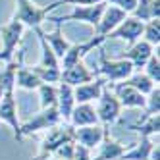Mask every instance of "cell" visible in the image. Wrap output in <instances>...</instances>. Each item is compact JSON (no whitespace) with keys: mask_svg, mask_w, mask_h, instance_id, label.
Here are the masks:
<instances>
[{"mask_svg":"<svg viewBox=\"0 0 160 160\" xmlns=\"http://www.w3.org/2000/svg\"><path fill=\"white\" fill-rule=\"evenodd\" d=\"M60 6V2H52L48 6H37L33 0H16V12L14 19H18L19 23H23V27L37 29L42 25V21L48 18L52 10Z\"/></svg>","mask_w":160,"mask_h":160,"instance_id":"6da1fadb","label":"cell"},{"mask_svg":"<svg viewBox=\"0 0 160 160\" xmlns=\"http://www.w3.org/2000/svg\"><path fill=\"white\" fill-rule=\"evenodd\" d=\"M75 128L70 123H58V125H54V128L48 129L47 137H44V141L41 145V151L37 154L35 160H48L54 152H56V148H60L62 145L66 143H70V141H75Z\"/></svg>","mask_w":160,"mask_h":160,"instance_id":"7a4b0ae2","label":"cell"},{"mask_svg":"<svg viewBox=\"0 0 160 160\" xmlns=\"http://www.w3.org/2000/svg\"><path fill=\"white\" fill-rule=\"evenodd\" d=\"M23 23H19L18 19H10L4 27H0V41H2V47H0V62L8 64L14 60L16 50L19 47L21 39H23Z\"/></svg>","mask_w":160,"mask_h":160,"instance_id":"3957f363","label":"cell"},{"mask_svg":"<svg viewBox=\"0 0 160 160\" xmlns=\"http://www.w3.org/2000/svg\"><path fill=\"white\" fill-rule=\"evenodd\" d=\"M102 75L106 79V83H118V81H125L129 79L135 70H133V64L129 60H123V58H108V56L100 50V68L97 75Z\"/></svg>","mask_w":160,"mask_h":160,"instance_id":"277c9868","label":"cell"},{"mask_svg":"<svg viewBox=\"0 0 160 160\" xmlns=\"http://www.w3.org/2000/svg\"><path fill=\"white\" fill-rule=\"evenodd\" d=\"M98 104H97V116H98V123H102V128H108L114 122H118V118L122 116V104L116 98V95L104 85L102 93L98 97Z\"/></svg>","mask_w":160,"mask_h":160,"instance_id":"5b68a950","label":"cell"},{"mask_svg":"<svg viewBox=\"0 0 160 160\" xmlns=\"http://www.w3.org/2000/svg\"><path fill=\"white\" fill-rule=\"evenodd\" d=\"M62 123L60 118V112L56 106H48V108H42L39 114L33 116V120L21 123V137H27V135H35L42 129H50L54 125Z\"/></svg>","mask_w":160,"mask_h":160,"instance_id":"8992f818","label":"cell"},{"mask_svg":"<svg viewBox=\"0 0 160 160\" xmlns=\"http://www.w3.org/2000/svg\"><path fill=\"white\" fill-rule=\"evenodd\" d=\"M0 122H4L6 125L12 128L18 143L23 139V137H21V123H19V118H18V100H16L14 89L4 91V97L0 100Z\"/></svg>","mask_w":160,"mask_h":160,"instance_id":"52a82bcc","label":"cell"},{"mask_svg":"<svg viewBox=\"0 0 160 160\" xmlns=\"http://www.w3.org/2000/svg\"><path fill=\"white\" fill-rule=\"evenodd\" d=\"M104 42H106V37H98V35H95V37H91V39L85 41V42L72 44V47L68 48V52L62 56V60H60V70H66V68H72L73 64L81 62L91 50L100 48Z\"/></svg>","mask_w":160,"mask_h":160,"instance_id":"ba28073f","label":"cell"},{"mask_svg":"<svg viewBox=\"0 0 160 160\" xmlns=\"http://www.w3.org/2000/svg\"><path fill=\"white\" fill-rule=\"evenodd\" d=\"M106 2H100V4H95V6H73V12L68 14L64 18H50V21H56V23H62V21H68V19H73V21H83V23H89L93 25L95 29L98 27V21L102 18L106 10Z\"/></svg>","mask_w":160,"mask_h":160,"instance_id":"9c48e42d","label":"cell"},{"mask_svg":"<svg viewBox=\"0 0 160 160\" xmlns=\"http://www.w3.org/2000/svg\"><path fill=\"white\" fill-rule=\"evenodd\" d=\"M106 87L112 91L116 98L120 100L122 108H143L147 104V97L141 95L139 91H135L133 87H129L128 83H106Z\"/></svg>","mask_w":160,"mask_h":160,"instance_id":"30bf717a","label":"cell"},{"mask_svg":"<svg viewBox=\"0 0 160 160\" xmlns=\"http://www.w3.org/2000/svg\"><path fill=\"white\" fill-rule=\"evenodd\" d=\"M143 29H145V23H143V21L135 19L133 16H128L112 33H108V35H106V41H108V39H123V41L131 47V44L137 42V39L143 35Z\"/></svg>","mask_w":160,"mask_h":160,"instance_id":"8fae6325","label":"cell"},{"mask_svg":"<svg viewBox=\"0 0 160 160\" xmlns=\"http://www.w3.org/2000/svg\"><path fill=\"white\" fill-rule=\"evenodd\" d=\"M152 54H154V47H152V44H148L147 41H137V42H133L125 52H122L118 58L129 60V62L133 64V70L141 72L143 68H145V64H147V60L151 58Z\"/></svg>","mask_w":160,"mask_h":160,"instance_id":"7c38bea8","label":"cell"},{"mask_svg":"<svg viewBox=\"0 0 160 160\" xmlns=\"http://www.w3.org/2000/svg\"><path fill=\"white\" fill-rule=\"evenodd\" d=\"M97 75V72H91L89 68L85 66V62H77L73 64L72 68H66V70H62L60 73V83H66V85H70V87H79V85H83V83H89V81H93Z\"/></svg>","mask_w":160,"mask_h":160,"instance_id":"4fadbf2b","label":"cell"},{"mask_svg":"<svg viewBox=\"0 0 160 160\" xmlns=\"http://www.w3.org/2000/svg\"><path fill=\"white\" fill-rule=\"evenodd\" d=\"M104 135H106V128H102V125H85V128H75L73 137L77 145H83L85 148L93 151L102 143Z\"/></svg>","mask_w":160,"mask_h":160,"instance_id":"5bb4252c","label":"cell"},{"mask_svg":"<svg viewBox=\"0 0 160 160\" xmlns=\"http://www.w3.org/2000/svg\"><path fill=\"white\" fill-rule=\"evenodd\" d=\"M128 16H129V14H125L123 10H120V8H116V6H110V4H108L106 10H104V14H102V18H100V21H98V27L95 29V35L106 37L108 33H112Z\"/></svg>","mask_w":160,"mask_h":160,"instance_id":"9a60e30c","label":"cell"},{"mask_svg":"<svg viewBox=\"0 0 160 160\" xmlns=\"http://www.w3.org/2000/svg\"><path fill=\"white\" fill-rule=\"evenodd\" d=\"M106 85V79L104 77H95L93 81L83 83L79 87H73V98H75V104H83V102H95L98 100L102 89Z\"/></svg>","mask_w":160,"mask_h":160,"instance_id":"2e32d148","label":"cell"},{"mask_svg":"<svg viewBox=\"0 0 160 160\" xmlns=\"http://www.w3.org/2000/svg\"><path fill=\"white\" fill-rule=\"evenodd\" d=\"M70 125L73 128H85V125H98V116L93 106V102H83V104H75L70 116Z\"/></svg>","mask_w":160,"mask_h":160,"instance_id":"e0dca14e","label":"cell"},{"mask_svg":"<svg viewBox=\"0 0 160 160\" xmlns=\"http://www.w3.org/2000/svg\"><path fill=\"white\" fill-rule=\"evenodd\" d=\"M58 98H56V108L60 112V118L64 123L70 122L72 110L75 106V98H73V87L66 85V83H58Z\"/></svg>","mask_w":160,"mask_h":160,"instance_id":"ac0fdd59","label":"cell"},{"mask_svg":"<svg viewBox=\"0 0 160 160\" xmlns=\"http://www.w3.org/2000/svg\"><path fill=\"white\" fill-rule=\"evenodd\" d=\"M125 148H128V147L118 143V141H114L112 137L108 135V131H106L104 139H102V143L98 145V154L93 156V158L95 160H120L122 154L125 152Z\"/></svg>","mask_w":160,"mask_h":160,"instance_id":"d6986e66","label":"cell"},{"mask_svg":"<svg viewBox=\"0 0 160 160\" xmlns=\"http://www.w3.org/2000/svg\"><path fill=\"white\" fill-rule=\"evenodd\" d=\"M154 145L156 143L152 141V137H141L139 143H135L131 148H125L120 160H148Z\"/></svg>","mask_w":160,"mask_h":160,"instance_id":"ffe728a7","label":"cell"},{"mask_svg":"<svg viewBox=\"0 0 160 160\" xmlns=\"http://www.w3.org/2000/svg\"><path fill=\"white\" fill-rule=\"evenodd\" d=\"M160 0H137V6L131 12L135 19L147 23L148 19H158L160 18Z\"/></svg>","mask_w":160,"mask_h":160,"instance_id":"44dd1931","label":"cell"},{"mask_svg":"<svg viewBox=\"0 0 160 160\" xmlns=\"http://www.w3.org/2000/svg\"><path fill=\"white\" fill-rule=\"evenodd\" d=\"M42 37H44V41L48 42V47L54 50V54L58 56V60H62V56L68 52V48L72 47V42L64 37L60 25H56V29H54L52 33H44V31H42Z\"/></svg>","mask_w":160,"mask_h":160,"instance_id":"7402d4cb","label":"cell"},{"mask_svg":"<svg viewBox=\"0 0 160 160\" xmlns=\"http://www.w3.org/2000/svg\"><path fill=\"white\" fill-rule=\"evenodd\" d=\"M129 129L137 131L141 137L158 135V131H160V116H158V114H145L141 122L129 125Z\"/></svg>","mask_w":160,"mask_h":160,"instance_id":"603a6c76","label":"cell"},{"mask_svg":"<svg viewBox=\"0 0 160 160\" xmlns=\"http://www.w3.org/2000/svg\"><path fill=\"white\" fill-rule=\"evenodd\" d=\"M23 50H21L19 54V58L12 60V62H8L4 70H0V89L2 91H10V89H16V72H18V68L23 64Z\"/></svg>","mask_w":160,"mask_h":160,"instance_id":"cb8c5ba5","label":"cell"},{"mask_svg":"<svg viewBox=\"0 0 160 160\" xmlns=\"http://www.w3.org/2000/svg\"><path fill=\"white\" fill-rule=\"evenodd\" d=\"M16 87L25 89V91H33V89L41 87V79L33 73V70H29V68H25L21 64L16 72Z\"/></svg>","mask_w":160,"mask_h":160,"instance_id":"d4e9b609","label":"cell"},{"mask_svg":"<svg viewBox=\"0 0 160 160\" xmlns=\"http://www.w3.org/2000/svg\"><path fill=\"white\" fill-rule=\"evenodd\" d=\"M37 33V37H39V42H41V50H42V56H41V64L42 68H60V60H58V56L54 54V50L48 47V42L44 41L42 37V29L37 27V29H33Z\"/></svg>","mask_w":160,"mask_h":160,"instance_id":"484cf974","label":"cell"},{"mask_svg":"<svg viewBox=\"0 0 160 160\" xmlns=\"http://www.w3.org/2000/svg\"><path fill=\"white\" fill-rule=\"evenodd\" d=\"M125 83H128L129 87H133L135 91H139V93L141 95H148V93H151V91L156 87V83H152L151 81V79H148L143 72H137V73H133L129 79H125Z\"/></svg>","mask_w":160,"mask_h":160,"instance_id":"4316f807","label":"cell"},{"mask_svg":"<svg viewBox=\"0 0 160 160\" xmlns=\"http://www.w3.org/2000/svg\"><path fill=\"white\" fill-rule=\"evenodd\" d=\"M33 73L41 79V83L56 85V83H60V73H62V70H60V68H42V66H35V68H33Z\"/></svg>","mask_w":160,"mask_h":160,"instance_id":"83f0119b","label":"cell"},{"mask_svg":"<svg viewBox=\"0 0 160 160\" xmlns=\"http://www.w3.org/2000/svg\"><path fill=\"white\" fill-rule=\"evenodd\" d=\"M141 37L148 44L158 47V44H160V21L158 19H148L147 23H145V29H143V35Z\"/></svg>","mask_w":160,"mask_h":160,"instance_id":"f1b7e54d","label":"cell"},{"mask_svg":"<svg viewBox=\"0 0 160 160\" xmlns=\"http://www.w3.org/2000/svg\"><path fill=\"white\" fill-rule=\"evenodd\" d=\"M39 93H41V108L56 106V98H58V87H56V85L41 83Z\"/></svg>","mask_w":160,"mask_h":160,"instance_id":"f546056e","label":"cell"},{"mask_svg":"<svg viewBox=\"0 0 160 160\" xmlns=\"http://www.w3.org/2000/svg\"><path fill=\"white\" fill-rule=\"evenodd\" d=\"M143 73L151 79L152 83H160V58H158V52L156 54H152L151 58L147 60V64H145V68H143Z\"/></svg>","mask_w":160,"mask_h":160,"instance_id":"4dcf8cb0","label":"cell"},{"mask_svg":"<svg viewBox=\"0 0 160 160\" xmlns=\"http://www.w3.org/2000/svg\"><path fill=\"white\" fill-rule=\"evenodd\" d=\"M160 112V89L158 85L147 95V104H145V114H158Z\"/></svg>","mask_w":160,"mask_h":160,"instance_id":"1f68e13d","label":"cell"},{"mask_svg":"<svg viewBox=\"0 0 160 160\" xmlns=\"http://www.w3.org/2000/svg\"><path fill=\"white\" fill-rule=\"evenodd\" d=\"M73 152H75V141H70L62 145L60 148H56V152L52 156H56L58 160H73Z\"/></svg>","mask_w":160,"mask_h":160,"instance_id":"d6a6232c","label":"cell"},{"mask_svg":"<svg viewBox=\"0 0 160 160\" xmlns=\"http://www.w3.org/2000/svg\"><path fill=\"white\" fill-rule=\"evenodd\" d=\"M108 2H110V6H116V8L123 10L125 14H131L137 6V0H108Z\"/></svg>","mask_w":160,"mask_h":160,"instance_id":"836d02e7","label":"cell"},{"mask_svg":"<svg viewBox=\"0 0 160 160\" xmlns=\"http://www.w3.org/2000/svg\"><path fill=\"white\" fill-rule=\"evenodd\" d=\"M73 160H95L89 148H85L83 145L75 143V152H73Z\"/></svg>","mask_w":160,"mask_h":160,"instance_id":"e575fe53","label":"cell"},{"mask_svg":"<svg viewBox=\"0 0 160 160\" xmlns=\"http://www.w3.org/2000/svg\"><path fill=\"white\" fill-rule=\"evenodd\" d=\"M60 4H73V6H95L100 2H106V0H58Z\"/></svg>","mask_w":160,"mask_h":160,"instance_id":"d590c367","label":"cell"},{"mask_svg":"<svg viewBox=\"0 0 160 160\" xmlns=\"http://www.w3.org/2000/svg\"><path fill=\"white\" fill-rule=\"evenodd\" d=\"M2 97H4V91H2V89H0V100H2Z\"/></svg>","mask_w":160,"mask_h":160,"instance_id":"8d00e7d4","label":"cell"}]
</instances>
